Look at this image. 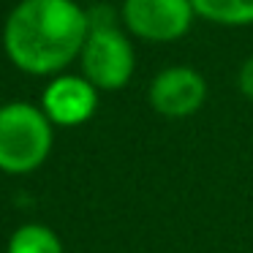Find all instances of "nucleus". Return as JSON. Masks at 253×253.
I'll return each mask as SVG.
<instances>
[{
	"label": "nucleus",
	"mask_w": 253,
	"mask_h": 253,
	"mask_svg": "<svg viewBox=\"0 0 253 253\" xmlns=\"http://www.w3.org/2000/svg\"><path fill=\"white\" fill-rule=\"evenodd\" d=\"M87 11L74 0H22L3 25V49L30 77H60L87 41Z\"/></svg>",
	"instance_id": "f257e3e1"
},
{
	"label": "nucleus",
	"mask_w": 253,
	"mask_h": 253,
	"mask_svg": "<svg viewBox=\"0 0 253 253\" xmlns=\"http://www.w3.org/2000/svg\"><path fill=\"white\" fill-rule=\"evenodd\" d=\"M55 144V126L44 109L28 101L0 106V171L30 174L46 164Z\"/></svg>",
	"instance_id": "f03ea898"
},
{
	"label": "nucleus",
	"mask_w": 253,
	"mask_h": 253,
	"mask_svg": "<svg viewBox=\"0 0 253 253\" xmlns=\"http://www.w3.org/2000/svg\"><path fill=\"white\" fill-rule=\"evenodd\" d=\"M82 77L95 90L115 93L131 82L136 71V52L126 30L115 28H90L87 41L82 46Z\"/></svg>",
	"instance_id": "7ed1b4c3"
},
{
	"label": "nucleus",
	"mask_w": 253,
	"mask_h": 253,
	"mask_svg": "<svg viewBox=\"0 0 253 253\" xmlns=\"http://www.w3.org/2000/svg\"><path fill=\"white\" fill-rule=\"evenodd\" d=\"M126 30L147 44H171L191 30L196 11L191 0H123Z\"/></svg>",
	"instance_id": "20e7f679"
},
{
	"label": "nucleus",
	"mask_w": 253,
	"mask_h": 253,
	"mask_svg": "<svg viewBox=\"0 0 253 253\" xmlns=\"http://www.w3.org/2000/svg\"><path fill=\"white\" fill-rule=\"evenodd\" d=\"M147 101L155 115L166 120H185L207 101V79L191 66H169L153 77Z\"/></svg>",
	"instance_id": "39448f33"
},
{
	"label": "nucleus",
	"mask_w": 253,
	"mask_h": 253,
	"mask_svg": "<svg viewBox=\"0 0 253 253\" xmlns=\"http://www.w3.org/2000/svg\"><path fill=\"white\" fill-rule=\"evenodd\" d=\"M41 109L52 126L77 128L95 115L98 90L82 74H60V77H52V82L44 87Z\"/></svg>",
	"instance_id": "423d86ee"
},
{
	"label": "nucleus",
	"mask_w": 253,
	"mask_h": 253,
	"mask_svg": "<svg viewBox=\"0 0 253 253\" xmlns=\"http://www.w3.org/2000/svg\"><path fill=\"white\" fill-rule=\"evenodd\" d=\"M196 17L220 28L253 25V0H191Z\"/></svg>",
	"instance_id": "0eeeda50"
},
{
	"label": "nucleus",
	"mask_w": 253,
	"mask_h": 253,
	"mask_svg": "<svg viewBox=\"0 0 253 253\" xmlns=\"http://www.w3.org/2000/svg\"><path fill=\"white\" fill-rule=\"evenodd\" d=\"M6 253H66L63 240L46 223H22L11 231Z\"/></svg>",
	"instance_id": "6e6552de"
},
{
	"label": "nucleus",
	"mask_w": 253,
	"mask_h": 253,
	"mask_svg": "<svg viewBox=\"0 0 253 253\" xmlns=\"http://www.w3.org/2000/svg\"><path fill=\"white\" fill-rule=\"evenodd\" d=\"M87 22H90V28H115L117 14L109 6H93L87 11Z\"/></svg>",
	"instance_id": "1a4fd4ad"
},
{
	"label": "nucleus",
	"mask_w": 253,
	"mask_h": 253,
	"mask_svg": "<svg viewBox=\"0 0 253 253\" xmlns=\"http://www.w3.org/2000/svg\"><path fill=\"white\" fill-rule=\"evenodd\" d=\"M237 87H240V93L245 95L248 101H253V55L240 66V74H237Z\"/></svg>",
	"instance_id": "9d476101"
}]
</instances>
